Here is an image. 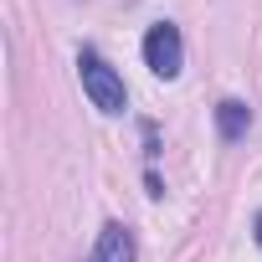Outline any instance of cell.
<instances>
[{
	"mask_svg": "<svg viewBox=\"0 0 262 262\" xmlns=\"http://www.w3.org/2000/svg\"><path fill=\"white\" fill-rule=\"evenodd\" d=\"M247 123H252V108H247V103H236V98L216 103V128H221V139H242Z\"/></svg>",
	"mask_w": 262,
	"mask_h": 262,
	"instance_id": "277c9868",
	"label": "cell"
},
{
	"mask_svg": "<svg viewBox=\"0 0 262 262\" xmlns=\"http://www.w3.org/2000/svg\"><path fill=\"white\" fill-rule=\"evenodd\" d=\"M144 62H149V72H155V77H175V72H180L185 47H180V31H175L170 21L149 26V36H144Z\"/></svg>",
	"mask_w": 262,
	"mask_h": 262,
	"instance_id": "7a4b0ae2",
	"label": "cell"
},
{
	"mask_svg": "<svg viewBox=\"0 0 262 262\" xmlns=\"http://www.w3.org/2000/svg\"><path fill=\"white\" fill-rule=\"evenodd\" d=\"M252 231H257V247H262V216H257V226H252Z\"/></svg>",
	"mask_w": 262,
	"mask_h": 262,
	"instance_id": "5b68a950",
	"label": "cell"
},
{
	"mask_svg": "<svg viewBox=\"0 0 262 262\" xmlns=\"http://www.w3.org/2000/svg\"><path fill=\"white\" fill-rule=\"evenodd\" d=\"M88 262H134V236H128L118 221H108V226L98 231V247H93Z\"/></svg>",
	"mask_w": 262,
	"mask_h": 262,
	"instance_id": "3957f363",
	"label": "cell"
},
{
	"mask_svg": "<svg viewBox=\"0 0 262 262\" xmlns=\"http://www.w3.org/2000/svg\"><path fill=\"white\" fill-rule=\"evenodd\" d=\"M77 72H82V88H88V98H93L98 113H123V103H128L123 77H118L98 52H77Z\"/></svg>",
	"mask_w": 262,
	"mask_h": 262,
	"instance_id": "6da1fadb",
	"label": "cell"
}]
</instances>
